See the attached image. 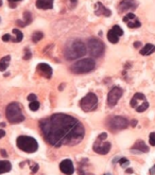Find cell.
Listing matches in <instances>:
<instances>
[{
    "instance_id": "6da1fadb",
    "label": "cell",
    "mask_w": 155,
    "mask_h": 175,
    "mask_svg": "<svg viewBox=\"0 0 155 175\" xmlns=\"http://www.w3.org/2000/svg\"><path fill=\"white\" fill-rule=\"evenodd\" d=\"M40 127L45 140L55 148L74 146L85 136L84 125L77 118L66 114H53L43 119L40 121Z\"/></svg>"
},
{
    "instance_id": "7a4b0ae2",
    "label": "cell",
    "mask_w": 155,
    "mask_h": 175,
    "mask_svg": "<svg viewBox=\"0 0 155 175\" xmlns=\"http://www.w3.org/2000/svg\"><path fill=\"white\" fill-rule=\"evenodd\" d=\"M86 53V46L81 39H72L66 44L64 55L68 60H74L84 57Z\"/></svg>"
},
{
    "instance_id": "3957f363",
    "label": "cell",
    "mask_w": 155,
    "mask_h": 175,
    "mask_svg": "<svg viewBox=\"0 0 155 175\" xmlns=\"http://www.w3.org/2000/svg\"><path fill=\"white\" fill-rule=\"evenodd\" d=\"M5 116L8 121L12 124H17L25 121V116L21 111V106L17 102H12L6 106Z\"/></svg>"
},
{
    "instance_id": "277c9868",
    "label": "cell",
    "mask_w": 155,
    "mask_h": 175,
    "mask_svg": "<svg viewBox=\"0 0 155 175\" xmlns=\"http://www.w3.org/2000/svg\"><path fill=\"white\" fill-rule=\"evenodd\" d=\"M96 67V62L92 58H82V60H77L74 64L71 65L70 70L77 74H83V73H88L92 71Z\"/></svg>"
},
{
    "instance_id": "5b68a950",
    "label": "cell",
    "mask_w": 155,
    "mask_h": 175,
    "mask_svg": "<svg viewBox=\"0 0 155 175\" xmlns=\"http://www.w3.org/2000/svg\"><path fill=\"white\" fill-rule=\"evenodd\" d=\"M87 46V52L89 53L90 57L98 58L102 57L105 50V46L102 40H100L97 37H89L86 42Z\"/></svg>"
},
{
    "instance_id": "8992f818",
    "label": "cell",
    "mask_w": 155,
    "mask_h": 175,
    "mask_svg": "<svg viewBox=\"0 0 155 175\" xmlns=\"http://www.w3.org/2000/svg\"><path fill=\"white\" fill-rule=\"evenodd\" d=\"M16 144L19 150L23 151L26 153H34L38 149L37 141L33 137H30V136H19L16 140Z\"/></svg>"
},
{
    "instance_id": "52a82bcc",
    "label": "cell",
    "mask_w": 155,
    "mask_h": 175,
    "mask_svg": "<svg viewBox=\"0 0 155 175\" xmlns=\"http://www.w3.org/2000/svg\"><path fill=\"white\" fill-rule=\"evenodd\" d=\"M80 106H81L82 111L89 113L97 108L98 106V98L94 92H88L81 101H80Z\"/></svg>"
},
{
    "instance_id": "ba28073f",
    "label": "cell",
    "mask_w": 155,
    "mask_h": 175,
    "mask_svg": "<svg viewBox=\"0 0 155 175\" xmlns=\"http://www.w3.org/2000/svg\"><path fill=\"white\" fill-rule=\"evenodd\" d=\"M129 125L128 119H126L124 117L121 116H114L112 118H109L108 122H107V126L111 131L117 132L121 131V129H126Z\"/></svg>"
},
{
    "instance_id": "9c48e42d",
    "label": "cell",
    "mask_w": 155,
    "mask_h": 175,
    "mask_svg": "<svg viewBox=\"0 0 155 175\" xmlns=\"http://www.w3.org/2000/svg\"><path fill=\"white\" fill-rule=\"evenodd\" d=\"M122 94H123V90H122L121 88L117 87V86L113 87L109 90L108 94H107V105H108L109 107H114L117 104L119 99L122 97Z\"/></svg>"
},
{
    "instance_id": "30bf717a",
    "label": "cell",
    "mask_w": 155,
    "mask_h": 175,
    "mask_svg": "<svg viewBox=\"0 0 155 175\" xmlns=\"http://www.w3.org/2000/svg\"><path fill=\"white\" fill-rule=\"evenodd\" d=\"M111 143L105 140H99L97 139L95 141L94 146H92V150L97 153V154H100V155H105L109 152L111 150Z\"/></svg>"
},
{
    "instance_id": "8fae6325",
    "label": "cell",
    "mask_w": 155,
    "mask_h": 175,
    "mask_svg": "<svg viewBox=\"0 0 155 175\" xmlns=\"http://www.w3.org/2000/svg\"><path fill=\"white\" fill-rule=\"evenodd\" d=\"M123 21L128 25L129 28L131 29H135V28H139L141 26L140 21L138 20V18L136 17V15L133 13H129L123 17Z\"/></svg>"
},
{
    "instance_id": "7c38bea8",
    "label": "cell",
    "mask_w": 155,
    "mask_h": 175,
    "mask_svg": "<svg viewBox=\"0 0 155 175\" xmlns=\"http://www.w3.org/2000/svg\"><path fill=\"white\" fill-rule=\"evenodd\" d=\"M60 170L62 171V173L66 175H72L74 173V163L70 159H64L61 163H60Z\"/></svg>"
},
{
    "instance_id": "4fadbf2b",
    "label": "cell",
    "mask_w": 155,
    "mask_h": 175,
    "mask_svg": "<svg viewBox=\"0 0 155 175\" xmlns=\"http://www.w3.org/2000/svg\"><path fill=\"white\" fill-rule=\"evenodd\" d=\"M146 102H148L147 99H146V96L143 94H140V92H137L133 96V98L131 99V106L134 107L135 109L138 108L139 106L143 105Z\"/></svg>"
},
{
    "instance_id": "5bb4252c",
    "label": "cell",
    "mask_w": 155,
    "mask_h": 175,
    "mask_svg": "<svg viewBox=\"0 0 155 175\" xmlns=\"http://www.w3.org/2000/svg\"><path fill=\"white\" fill-rule=\"evenodd\" d=\"M137 8V2H135L134 0H122L118 5L119 12H126L129 10H135Z\"/></svg>"
},
{
    "instance_id": "9a60e30c",
    "label": "cell",
    "mask_w": 155,
    "mask_h": 175,
    "mask_svg": "<svg viewBox=\"0 0 155 175\" xmlns=\"http://www.w3.org/2000/svg\"><path fill=\"white\" fill-rule=\"evenodd\" d=\"M37 71L43 75V77H46V79H50V77H52V68H51L48 64H45V63L38 64Z\"/></svg>"
},
{
    "instance_id": "2e32d148",
    "label": "cell",
    "mask_w": 155,
    "mask_h": 175,
    "mask_svg": "<svg viewBox=\"0 0 155 175\" xmlns=\"http://www.w3.org/2000/svg\"><path fill=\"white\" fill-rule=\"evenodd\" d=\"M95 14L98 15V16H105L108 17L112 15V12L109 9L105 8L101 2H97L96 6H95Z\"/></svg>"
},
{
    "instance_id": "e0dca14e",
    "label": "cell",
    "mask_w": 155,
    "mask_h": 175,
    "mask_svg": "<svg viewBox=\"0 0 155 175\" xmlns=\"http://www.w3.org/2000/svg\"><path fill=\"white\" fill-rule=\"evenodd\" d=\"M131 151H132V153H148L149 152V148H148V146L145 143V141H143V140H137L134 146H132Z\"/></svg>"
},
{
    "instance_id": "ac0fdd59",
    "label": "cell",
    "mask_w": 155,
    "mask_h": 175,
    "mask_svg": "<svg viewBox=\"0 0 155 175\" xmlns=\"http://www.w3.org/2000/svg\"><path fill=\"white\" fill-rule=\"evenodd\" d=\"M36 8L40 10H51L53 8V0H36Z\"/></svg>"
},
{
    "instance_id": "d6986e66",
    "label": "cell",
    "mask_w": 155,
    "mask_h": 175,
    "mask_svg": "<svg viewBox=\"0 0 155 175\" xmlns=\"http://www.w3.org/2000/svg\"><path fill=\"white\" fill-rule=\"evenodd\" d=\"M23 19L25 20L23 21H21V20H17L16 22H17V25L19 26V27H27L29 23H31V21H32V15H31V13L30 12H25L23 13Z\"/></svg>"
},
{
    "instance_id": "ffe728a7",
    "label": "cell",
    "mask_w": 155,
    "mask_h": 175,
    "mask_svg": "<svg viewBox=\"0 0 155 175\" xmlns=\"http://www.w3.org/2000/svg\"><path fill=\"white\" fill-rule=\"evenodd\" d=\"M12 169V165L8 160H0V174L8 173Z\"/></svg>"
},
{
    "instance_id": "44dd1931",
    "label": "cell",
    "mask_w": 155,
    "mask_h": 175,
    "mask_svg": "<svg viewBox=\"0 0 155 175\" xmlns=\"http://www.w3.org/2000/svg\"><path fill=\"white\" fill-rule=\"evenodd\" d=\"M155 52V46L152 44H147L143 49L140 50L141 55H150Z\"/></svg>"
},
{
    "instance_id": "7402d4cb",
    "label": "cell",
    "mask_w": 155,
    "mask_h": 175,
    "mask_svg": "<svg viewBox=\"0 0 155 175\" xmlns=\"http://www.w3.org/2000/svg\"><path fill=\"white\" fill-rule=\"evenodd\" d=\"M11 62V57L10 55H6V57H3L0 60V71L3 72V71L6 70V68L9 67V64Z\"/></svg>"
},
{
    "instance_id": "603a6c76",
    "label": "cell",
    "mask_w": 155,
    "mask_h": 175,
    "mask_svg": "<svg viewBox=\"0 0 155 175\" xmlns=\"http://www.w3.org/2000/svg\"><path fill=\"white\" fill-rule=\"evenodd\" d=\"M107 39L109 40V43L112 44H117L119 42V36L113 31V30H109L108 33H107Z\"/></svg>"
},
{
    "instance_id": "cb8c5ba5",
    "label": "cell",
    "mask_w": 155,
    "mask_h": 175,
    "mask_svg": "<svg viewBox=\"0 0 155 175\" xmlns=\"http://www.w3.org/2000/svg\"><path fill=\"white\" fill-rule=\"evenodd\" d=\"M13 34L15 35V39H14L15 43H20L21 40H22L23 34L21 33L20 30H18V29H13Z\"/></svg>"
},
{
    "instance_id": "d4e9b609",
    "label": "cell",
    "mask_w": 155,
    "mask_h": 175,
    "mask_svg": "<svg viewBox=\"0 0 155 175\" xmlns=\"http://www.w3.org/2000/svg\"><path fill=\"white\" fill-rule=\"evenodd\" d=\"M43 36H44L43 32L36 31V32H34V33L32 34L31 38H32V40H33V43H38V42H40V40L43 38Z\"/></svg>"
},
{
    "instance_id": "484cf974",
    "label": "cell",
    "mask_w": 155,
    "mask_h": 175,
    "mask_svg": "<svg viewBox=\"0 0 155 175\" xmlns=\"http://www.w3.org/2000/svg\"><path fill=\"white\" fill-rule=\"evenodd\" d=\"M112 30H113V31L115 32V33L117 34V35L119 36V37H120V36H122V35H123V30H122L121 28H120L118 25L114 26V27H113V29H112Z\"/></svg>"
},
{
    "instance_id": "4316f807",
    "label": "cell",
    "mask_w": 155,
    "mask_h": 175,
    "mask_svg": "<svg viewBox=\"0 0 155 175\" xmlns=\"http://www.w3.org/2000/svg\"><path fill=\"white\" fill-rule=\"evenodd\" d=\"M29 107H30V109L33 112L37 111V109L40 108V102H38V101H33V102L30 103Z\"/></svg>"
},
{
    "instance_id": "83f0119b",
    "label": "cell",
    "mask_w": 155,
    "mask_h": 175,
    "mask_svg": "<svg viewBox=\"0 0 155 175\" xmlns=\"http://www.w3.org/2000/svg\"><path fill=\"white\" fill-rule=\"evenodd\" d=\"M148 107H149V103L146 102L143 105H141V106H139L138 108H136V112H138V113H143V112L147 111Z\"/></svg>"
},
{
    "instance_id": "f1b7e54d",
    "label": "cell",
    "mask_w": 155,
    "mask_h": 175,
    "mask_svg": "<svg viewBox=\"0 0 155 175\" xmlns=\"http://www.w3.org/2000/svg\"><path fill=\"white\" fill-rule=\"evenodd\" d=\"M119 163H120V166H121V167L126 168V167H128V166L130 165V161H129L126 158H124V157H122V158L119 159Z\"/></svg>"
},
{
    "instance_id": "f546056e",
    "label": "cell",
    "mask_w": 155,
    "mask_h": 175,
    "mask_svg": "<svg viewBox=\"0 0 155 175\" xmlns=\"http://www.w3.org/2000/svg\"><path fill=\"white\" fill-rule=\"evenodd\" d=\"M31 57H32V53H31V51H30V49L26 48L25 54H23V60H30Z\"/></svg>"
},
{
    "instance_id": "4dcf8cb0",
    "label": "cell",
    "mask_w": 155,
    "mask_h": 175,
    "mask_svg": "<svg viewBox=\"0 0 155 175\" xmlns=\"http://www.w3.org/2000/svg\"><path fill=\"white\" fill-rule=\"evenodd\" d=\"M149 142H150V144H151L152 146H155V132H153V133L150 134Z\"/></svg>"
},
{
    "instance_id": "1f68e13d",
    "label": "cell",
    "mask_w": 155,
    "mask_h": 175,
    "mask_svg": "<svg viewBox=\"0 0 155 175\" xmlns=\"http://www.w3.org/2000/svg\"><path fill=\"white\" fill-rule=\"evenodd\" d=\"M12 36L10 35V34H4L3 36H2V40L3 42H10V40H12Z\"/></svg>"
},
{
    "instance_id": "d6a6232c",
    "label": "cell",
    "mask_w": 155,
    "mask_h": 175,
    "mask_svg": "<svg viewBox=\"0 0 155 175\" xmlns=\"http://www.w3.org/2000/svg\"><path fill=\"white\" fill-rule=\"evenodd\" d=\"M36 99H37V97H36L34 94H29V96H28V100H29L30 102H33V101H37Z\"/></svg>"
},
{
    "instance_id": "836d02e7",
    "label": "cell",
    "mask_w": 155,
    "mask_h": 175,
    "mask_svg": "<svg viewBox=\"0 0 155 175\" xmlns=\"http://www.w3.org/2000/svg\"><path fill=\"white\" fill-rule=\"evenodd\" d=\"M106 137H107V134H106V133H101L100 135L98 136V138H97V139H99V140H105V139H106Z\"/></svg>"
},
{
    "instance_id": "e575fe53",
    "label": "cell",
    "mask_w": 155,
    "mask_h": 175,
    "mask_svg": "<svg viewBox=\"0 0 155 175\" xmlns=\"http://www.w3.org/2000/svg\"><path fill=\"white\" fill-rule=\"evenodd\" d=\"M31 171H32V173H36V172L38 171V165H37V163H33V165H32Z\"/></svg>"
},
{
    "instance_id": "d590c367",
    "label": "cell",
    "mask_w": 155,
    "mask_h": 175,
    "mask_svg": "<svg viewBox=\"0 0 155 175\" xmlns=\"http://www.w3.org/2000/svg\"><path fill=\"white\" fill-rule=\"evenodd\" d=\"M5 136V132L3 129H0V138H3Z\"/></svg>"
},
{
    "instance_id": "8d00e7d4",
    "label": "cell",
    "mask_w": 155,
    "mask_h": 175,
    "mask_svg": "<svg viewBox=\"0 0 155 175\" xmlns=\"http://www.w3.org/2000/svg\"><path fill=\"white\" fill-rule=\"evenodd\" d=\"M0 153H1V155H2V156H3V157H6V156H8V154H6V152L3 150V149H2V150H0Z\"/></svg>"
},
{
    "instance_id": "74e56055",
    "label": "cell",
    "mask_w": 155,
    "mask_h": 175,
    "mask_svg": "<svg viewBox=\"0 0 155 175\" xmlns=\"http://www.w3.org/2000/svg\"><path fill=\"white\" fill-rule=\"evenodd\" d=\"M140 46H141V43H140V42H135V44H134L135 48H139Z\"/></svg>"
},
{
    "instance_id": "f35d334b",
    "label": "cell",
    "mask_w": 155,
    "mask_h": 175,
    "mask_svg": "<svg viewBox=\"0 0 155 175\" xmlns=\"http://www.w3.org/2000/svg\"><path fill=\"white\" fill-rule=\"evenodd\" d=\"M136 124H137V120H132V121H131V125H132L133 127L136 126Z\"/></svg>"
},
{
    "instance_id": "ab89813d",
    "label": "cell",
    "mask_w": 155,
    "mask_h": 175,
    "mask_svg": "<svg viewBox=\"0 0 155 175\" xmlns=\"http://www.w3.org/2000/svg\"><path fill=\"white\" fill-rule=\"evenodd\" d=\"M149 173L151 174V175H154V174H155V166H154L153 168H152L151 170H150V171H149Z\"/></svg>"
},
{
    "instance_id": "60d3db41",
    "label": "cell",
    "mask_w": 155,
    "mask_h": 175,
    "mask_svg": "<svg viewBox=\"0 0 155 175\" xmlns=\"http://www.w3.org/2000/svg\"><path fill=\"white\" fill-rule=\"evenodd\" d=\"M10 3H16V2H18V1H21V0H8Z\"/></svg>"
},
{
    "instance_id": "b9f144b4",
    "label": "cell",
    "mask_w": 155,
    "mask_h": 175,
    "mask_svg": "<svg viewBox=\"0 0 155 175\" xmlns=\"http://www.w3.org/2000/svg\"><path fill=\"white\" fill-rule=\"evenodd\" d=\"M126 173H129V174H130V173H133V170L130 168V169H126Z\"/></svg>"
},
{
    "instance_id": "7bdbcfd3",
    "label": "cell",
    "mask_w": 155,
    "mask_h": 175,
    "mask_svg": "<svg viewBox=\"0 0 155 175\" xmlns=\"http://www.w3.org/2000/svg\"><path fill=\"white\" fill-rule=\"evenodd\" d=\"M71 2H72V6L74 5V3L77 4V0H71Z\"/></svg>"
},
{
    "instance_id": "ee69618b",
    "label": "cell",
    "mask_w": 155,
    "mask_h": 175,
    "mask_svg": "<svg viewBox=\"0 0 155 175\" xmlns=\"http://www.w3.org/2000/svg\"><path fill=\"white\" fill-rule=\"evenodd\" d=\"M0 125H1L2 127H4V126H5V123H3V122H2V123H1V124H0Z\"/></svg>"
},
{
    "instance_id": "f6af8a7d",
    "label": "cell",
    "mask_w": 155,
    "mask_h": 175,
    "mask_svg": "<svg viewBox=\"0 0 155 175\" xmlns=\"http://www.w3.org/2000/svg\"><path fill=\"white\" fill-rule=\"evenodd\" d=\"M2 5V0H0V6Z\"/></svg>"
},
{
    "instance_id": "bcb514c9",
    "label": "cell",
    "mask_w": 155,
    "mask_h": 175,
    "mask_svg": "<svg viewBox=\"0 0 155 175\" xmlns=\"http://www.w3.org/2000/svg\"><path fill=\"white\" fill-rule=\"evenodd\" d=\"M105 175H112V174H109V173H107V174H105Z\"/></svg>"
}]
</instances>
